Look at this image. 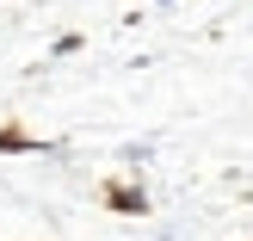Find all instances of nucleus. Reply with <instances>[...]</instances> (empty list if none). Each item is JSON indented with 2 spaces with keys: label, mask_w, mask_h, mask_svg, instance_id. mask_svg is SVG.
I'll list each match as a JSON object with an SVG mask.
<instances>
[{
  "label": "nucleus",
  "mask_w": 253,
  "mask_h": 241,
  "mask_svg": "<svg viewBox=\"0 0 253 241\" xmlns=\"http://www.w3.org/2000/svg\"><path fill=\"white\" fill-rule=\"evenodd\" d=\"M111 210H130V217H142V210H148V192H142V186H111Z\"/></svg>",
  "instance_id": "nucleus-1"
}]
</instances>
